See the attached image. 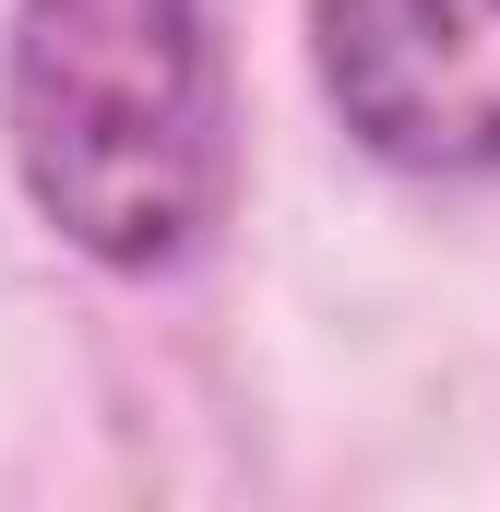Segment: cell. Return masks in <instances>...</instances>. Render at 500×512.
Returning <instances> with one entry per match:
<instances>
[{"label":"cell","instance_id":"cell-1","mask_svg":"<svg viewBox=\"0 0 500 512\" xmlns=\"http://www.w3.org/2000/svg\"><path fill=\"white\" fill-rule=\"evenodd\" d=\"M0 143L96 274H179L215 239L239 131L203 0H12Z\"/></svg>","mask_w":500,"mask_h":512},{"label":"cell","instance_id":"cell-2","mask_svg":"<svg viewBox=\"0 0 500 512\" xmlns=\"http://www.w3.org/2000/svg\"><path fill=\"white\" fill-rule=\"evenodd\" d=\"M310 72L393 179H500V0H310Z\"/></svg>","mask_w":500,"mask_h":512}]
</instances>
